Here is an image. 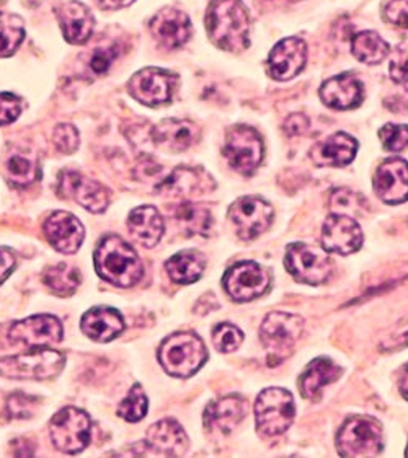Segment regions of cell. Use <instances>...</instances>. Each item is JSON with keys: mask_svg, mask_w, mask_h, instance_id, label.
I'll list each match as a JSON object with an SVG mask.
<instances>
[{"mask_svg": "<svg viewBox=\"0 0 408 458\" xmlns=\"http://www.w3.org/2000/svg\"><path fill=\"white\" fill-rule=\"evenodd\" d=\"M206 30L224 51L241 53L251 45V17L242 0H213L206 13Z\"/></svg>", "mask_w": 408, "mask_h": 458, "instance_id": "cell-1", "label": "cell"}, {"mask_svg": "<svg viewBox=\"0 0 408 458\" xmlns=\"http://www.w3.org/2000/svg\"><path fill=\"white\" fill-rule=\"evenodd\" d=\"M93 261L97 275L123 289L138 284L144 275V265L138 253L115 233H108L98 242Z\"/></svg>", "mask_w": 408, "mask_h": 458, "instance_id": "cell-2", "label": "cell"}, {"mask_svg": "<svg viewBox=\"0 0 408 458\" xmlns=\"http://www.w3.org/2000/svg\"><path fill=\"white\" fill-rule=\"evenodd\" d=\"M158 362L168 376L188 378L208 360L201 338L191 331H180L164 339L157 352Z\"/></svg>", "mask_w": 408, "mask_h": 458, "instance_id": "cell-3", "label": "cell"}, {"mask_svg": "<svg viewBox=\"0 0 408 458\" xmlns=\"http://www.w3.org/2000/svg\"><path fill=\"white\" fill-rule=\"evenodd\" d=\"M302 330L304 320L296 313H269L260 328V339L268 352L269 367H276L288 358Z\"/></svg>", "mask_w": 408, "mask_h": 458, "instance_id": "cell-4", "label": "cell"}, {"mask_svg": "<svg viewBox=\"0 0 408 458\" xmlns=\"http://www.w3.org/2000/svg\"><path fill=\"white\" fill-rule=\"evenodd\" d=\"M336 449L342 457H378L384 449L379 422L370 416L348 418L336 436Z\"/></svg>", "mask_w": 408, "mask_h": 458, "instance_id": "cell-5", "label": "cell"}, {"mask_svg": "<svg viewBox=\"0 0 408 458\" xmlns=\"http://www.w3.org/2000/svg\"><path fill=\"white\" fill-rule=\"evenodd\" d=\"M296 416L294 398L285 388L263 390L255 403L257 429L265 437H276L288 431Z\"/></svg>", "mask_w": 408, "mask_h": 458, "instance_id": "cell-6", "label": "cell"}, {"mask_svg": "<svg viewBox=\"0 0 408 458\" xmlns=\"http://www.w3.org/2000/svg\"><path fill=\"white\" fill-rule=\"evenodd\" d=\"M65 358L53 349H33L19 356L0 359V376L13 380H47L56 377Z\"/></svg>", "mask_w": 408, "mask_h": 458, "instance_id": "cell-7", "label": "cell"}, {"mask_svg": "<svg viewBox=\"0 0 408 458\" xmlns=\"http://www.w3.org/2000/svg\"><path fill=\"white\" fill-rule=\"evenodd\" d=\"M53 445L63 454L75 455L87 449L92 439V421L87 412L67 406L55 414L49 422Z\"/></svg>", "mask_w": 408, "mask_h": 458, "instance_id": "cell-8", "label": "cell"}, {"mask_svg": "<svg viewBox=\"0 0 408 458\" xmlns=\"http://www.w3.org/2000/svg\"><path fill=\"white\" fill-rule=\"evenodd\" d=\"M285 266L289 275L301 284L319 285L332 275V261L327 251L306 243H291L286 250Z\"/></svg>", "mask_w": 408, "mask_h": 458, "instance_id": "cell-9", "label": "cell"}, {"mask_svg": "<svg viewBox=\"0 0 408 458\" xmlns=\"http://www.w3.org/2000/svg\"><path fill=\"white\" fill-rule=\"evenodd\" d=\"M263 152V139L255 129L239 124L227 131L224 156L239 174H253L260 166Z\"/></svg>", "mask_w": 408, "mask_h": 458, "instance_id": "cell-10", "label": "cell"}, {"mask_svg": "<svg viewBox=\"0 0 408 458\" xmlns=\"http://www.w3.org/2000/svg\"><path fill=\"white\" fill-rule=\"evenodd\" d=\"M224 289L235 302H249L268 291V271L255 261H239L224 276Z\"/></svg>", "mask_w": 408, "mask_h": 458, "instance_id": "cell-11", "label": "cell"}, {"mask_svg": "<svg viewBox=\"0 0 408 458\" xmlns=\"http://www.w3.org/2000/svg\"><path fill=\"white\" fill-rule=\"evenodd\" d=\"M275 217V211L268 202L257 196H243L234 202L229 209V219L235 233L242 240H255L267 232Z\"/></svg>", "mask_w": 408, "mask_h": 458, "instance_id": "cell-12", "label": "cell"}, {"mask_svg": "<svg viewBox=\"0 0 408 458\" xmlns=\"http://www.w3.org/2000/svg\"><path fill=\"white\" fill-rule=\"evenodd\" d=\"M57 193L65 199H74L93 214H102L110 204V193L103 184L71 170L59 174Z\"/></svg>", "mask_w": 408, "mask_h": 458, "instance_id": "cell-13", "label": "cell"}, {"mask_svg": "<svg viewBox=\"0 0 408 458\" xmlns=\"http://www.w3.org/2000/svg\"><path fill=\"white\" fill-rule=\"evenodd\" d=\"M175 83L174 73L157 67H146L131 77L128 89L131 95L142 105L158 106L172 100Z\"/></svg>", "mask_w": 408, "mask_h": 458, "instance_id": "cell-14", "label": "cell"}, {"mask_svg": "<svg viewBox=\"0 0 408 458\" xmlns=\"http://www.w3.org/2000/svg\"><path fill=\"white\" fill-rule=\"evenodd\" d=\"M64 328L55 315H35L25 320L15 321L9 330L12 343L29 348L51 346L63 341Z\"/></svg>", "mask_w": 408, "mask_h": 458, "instance_id": "cell-15", "label": "cell"}, {"mask_svg": "<svg viewBox=\"0 0 408 458\" xmlns=\"http://www.w3.org/2000/svg\"><path fill=\"white\" fill-rule=\"evenodd\" d=\"M322 245L328 253L352 255L361 248V227L350 216L334 214L327 217L322 227Z\"/></svg>", "mask_w": 408, "mask_h": 458, "instance_id": "cell-16", "label": "cell"}, {"mask_svg": "<svg viewBox=\"0 0 408 458\" xmlns=\"http://www.w3.org/2000/svg\"><path fill=\"white\" fill-rule=\"evenodd\" d=\"M374 191L386 204H402L407 201V162L400 157L384 160L374 174Z\"/></svg>", "mask_w": 408, "mask_h": 458, "instance_id": "cell-17", "label": "cell"}, {"mask_svg": "<svg viewBox=\"0 0 408 458\" xmlns=\"http://www.w3.org/2000/svg\"><path fill=\"white\" fill-rule=\"evenodd\" d=\"M45 235L47 242L56 248L59 253L74 255L82 247L85 229L82 222L72 214L64 211L53 212L45 222Z\"/></svg>", "mask_w": 408, "mask_h": 458, "instance_id": "cell-18", "label": "cell"}, {"mask_svg": "<svg viewBox=\"0 0 408 458\" xmlns=\"http://www.w3.org/2000/svg\"><path fill=\"white\" fill-rule=\"evenodd\" d=\"M146 452L164 457H182L188 452L190 440L175 420H162L152 424L146 434Z\"/></svg>", "mask_w": 408, "mask_h": 458, "instance_id": "cell-19", "label": "cell"}, {"mask_svg": "<svg viewBox=\"0 0 408 458\" xmlns=\"http://www.w3.org/2000/svg\"><path fill=\"white\" fill-rule=\"evenodd\" d=\"M306 59V43L301 38L281 39L269 53V73L279 82L291 81L304 69Z\"/></svg>", "mask_w": 408, "mask_h": 458, "instance_id": "cell-20", "label": "cell"}, {"mask_svg": "<svg viewBox=\"0 0 408 458\" xmlns=\"http://www.w3.org/2000/svg\"><path fill=\"white\" fill-rule=\"evenodd\" d=\"M249 412V403L239 394H229L216 400L204 410V426L211 432L221 436L231 432L243 421Z\"/></svg>", "mask_w": 408, "mask_h": 458, "instance_id": "cell-21", "label": "cell"}, {"mask_svg": "<svg viewBox=\"0 0 408 458\" xmlns=\"http://www.w3.org/2000/svg\"><path fill=\"white\" fill-rule=\"evenodd\" d=\"M150 33L158 45L167 49H176L185 45L191 37V23L182 10L166 7L150 20Z\"/></svg>", "mask_w": 408, "mask_h": 458, "instance_id": "cell-22", "label": "cell"}, {"mask_svg": "<svg viewBox=\"0 0 408 458\" xmlns=\"http://www.w3.org/2000/svg\"><path fill=\"white\" fill-rule=\"evenodd\" d=\"M57 19L67 43L85 45L92 37L95 20L92 12L82 2L69 0L59 5Z\"/></svg>", "mask_w": 408, "mask_h": 458, "instance_id": "cell-23", "label": "cell"}, {"mask_svg": "<svg viewBox=\"0 0 408 458\" xmlns=\"http://www.w3.org/2000/svg\"><path fill=\"white\" fill-rule=\"evenodd\" d=\"M320 98L327 106L334 110H353L361 105L364 93L360 81H356L350 73L335 75L322 83Z\"/></svg>", "mask_w": 408, "mask_h": 458, "instance_id": "cell-24", "label": "cell"}, {"mask_svg": "<svg viewBox=\"0 0 408 458\" xmlns=\"http://www.w3.org/2000/svg\"><path fill=\"white\" fill-rule=\"evenodd\" d=\"M358 152V142L344 132H336L312 147L310 157L319 166H344L352 164Z\"/></svg>", "mask_w": 408, "mask_h": 458, "instance_id": "cell-25", "label": "cell"}, {"mask_svg": "<svg viewBox=\"0 0 408 458\" xmlns=\"http://www.w3.org/2000/svg\"><path fill=\"white\" fill-rule=\"evenodd\" d=\"M81 328L85 336L93 341L108 343L123 333L124 318L118 310L110 307H95L82 317Z\"/></svg>", "mask_w": 408, "mask_h": 458, "instance_id": "cell-26", "label": "cell"}, {"mask_svg": "<svg viewBox=\"0 0 408 458\" xmlns=\"http://www.w3.org/2000/svg\"><path fill=\"white\" fill-rule=\"evenodd\" d=\"M200 131L191 121L166 120L156 126L152 139L166 152H185L195 144Z\"/></svg>", "mask_w": 408, "mask_h": 458, "instance_id": "cell-27", "label": "cell"}, {"mask_svg": "<svg viewBox=\"0 0 408 458\" xmlns=\"http://www.w3.org/2000/svg\"><path fill=\"white\" fill-rule=\"evenodd\" d=\"M128 229L142 247H156L164 235V219L154 206H140L131 211Z\"/></svg>", "mask_w": 408, "mask_h": 458, "instance_id": "cell-28", "label": "cell"}, {"mask_svg": "<svg viewBox=\"0 0 408 458\" xmlns=\"http://www.w3.org/2000/svg\"><path fill=\"white\" fill-rule=\"evenodd\" d=\"M342 376V369L334 360L319 358L307 366L304 374L299 378L301 394L307 400H317L325 386L334 384Z\"/></svg>", "mask_w": 408, "mask_h": 458, "instance_id": "cell-29", "label": "cell"}, {"mask_svg": "<svg viewBox=\"0 0 408 458\" xmlns=\"http://www.w3.org/2000/svg\"><path fill=\"white\" fill-rule=\"evenodd\" d=\"M206 258L196 250L180 251L166 263L170 279L176 284H193L203 275Z\"/></svg>", "mask_w": 408, "mask_h": 458, "instance_id": "cell-30", "label": "cell"}, {"mask_svg": "<svg viewBox=\"0 0 408 458\" xmlns=\"http://www.w3.org/2000/svg\"><path fill=\"white\" fill-rule=\"evenodd\" d=\"M175 219L188 237H208L213 229V214L195 202H182L175 209Z\"/></svg>", "mask_w": 408, "mask_h": 458, "instance_id": "cell-31", "label": "cell"}, {"mask_svg": "<svg viewBox=\"0 0 408 458\" xmlns=\"http://www.w3.org/2000/svg\"><path fill=\"white\" fill-rule=\"evenodd\" d=\"M168 191L176 194L201 193L214 190V182L211 176L204 172H196L193 168H176L174 174L168 176L164 183Z\"/></svg>", "mask_w": 408, "mask_h": 458, "instance_id": "cell-32", "label": "cell"}, {"mask_svg": "<svg viewBox=\"0 0 408 458\" xmlns=\"http://www.w3.org/2000/svg\"><path fill=\"white\" fill-rule=\"evenodd\" d=\"M352 51L364 64H379L389 55L390 47L376 31H361L353 38Z\"/></svg>", "mask_w": 408, "mask_h": 458, "instance_id": "cell-33", "label": "cell"}, {"mask_svg": "<svg viewBox=\"0 0 408 458\" xmlns=\"http://www.w3.org/2000/svg\"><path fill=\"white\" fill-rule=\"evenodd\" d=\"M43 281L51 293H56L59 297H69L77 291L82 277H81V271L74 266L59 263L47 267L43 276Z\"/></svg>", "mask_w": 408, "mask_h": 458, "instance_id": "cell-34", "label": "cell"}, {"mask_svg": "<svg viewBox=\"0 0 408 458\" xmlns=\"http://www.w3.org/2000/svg\"><path fill=\"white\" fill-rule=\"evenodd\" d=\"M25 38V23L19 15L0 12V57L12 55Z\"/></svg>", "mask_w": 408, "mask_h": 458, "instance_id": "cell-35", "label": "cell"}, {"mask_svg": "<svg viewBox=\"0 0 408 458\" xmlns=\"http://www.w3.org/2000/svg\"><path fill=\"white\" fill-rule=\"evenodd\" d=\"M5 172H7L10 183L17 188H27L30 184L35 183L41 176L37 160L31 157L21 156V154L10 157Z\"/></svg>", "mask_w": 408, "mask_h": 458, "instance_id": "cell-36", "label": "cell"}, {"mask_svg": "<svg viewBox=\"0 0 408 458\" xmlns=\"http://www.w3.org/2000/svg\"><path fill=\"white\" fill-rule=\"evenodd\" d=\"M118 414L128 422H140L148 414V396L142 386H134L131 388L118 406Z\"/></svg>", "mask_w": 408, "mask_h": 458, "instance_id": "cell-37", "label": "cell"}, {"mask_svg": "<svg viewBox=\"0 0 408 458\" xmlns=\"http://www.w3.org/2000/svg\"><path fill=\"white\" fill-rule=\"evenodd\" d=\"M330 209L335 214H342V216H358L361 214L366 201L362 198L361 194L354 193L352 190H335L334 193L330 194Z\"/></svg>", "mask_w": 408, "mask_h": 458, "instance_id": "cell-38", "label": "cell"}, {"mask_svg": "<svg viewBox=\"0 0 408 458\" xmlns=\"http://www.w3.org/2000/svg\"><path fill=\"white\" fill-rule=\"evenodd\" d=\"M242 341L243 333L231 323H219L214 327L213 344L219 352H234L241 348Z\"/></svg>", "mask_w": 408, "mask_h": 458, "instance_id": "cell-39", "label": "cell"}, {"mask_svg": "<svg viewBox=\"0 0 408 458\" xmlns=\"http://www.w3.org/2000/svg\"><path fill=\"white\" fill-rule=\"evenodd\" d=\"M382 146L389 152H400L408 146V126L405 124H386L379 131Z\"/></svg>", "mask_w": 408, "mask_h": 458, "instance_id": "cell-40", "label": "cell"}, {"mask_svg": "<svg viewBox=\"0 0 408 458\" xmlns=\"http://www.w3.org/2000/svg\"><path fill=\"white\" fill-rule=\"evenodd\" d=\"M53 142L61 154H74L81 144V136L72 124L63 123L53 131Z\"/></svg>", "mask_w": 408, "mask_h": 458, "instance_id": "cell-41", "label": "cell"}, {"mask_svg": "<svg viewBox=\"0 0 408 458\" xmlns=\"http://www.w3.org/2000/svg\"><path fill=\"white\" fill-rule=\"evenodd\" d=\"M21 113V103L13 93H0V126L17 120Z\"/></svg>", "mask_w": 408, "mask_h": 458, "instance_id": "cell-42", "label": "cell"}, {"mask_svg": "<svg viewBox=\"0 0 408 458\" xmlns=\"http://www.w3.org/2000/svg\"><path fill=\"white\" fill-rule=\"evenodd\" d=\"M384 19L397 28H408V0H389L384 7Z\"/></svg>", "mask_w": 408, "mask_h": 458, "instance_id": "cell-43", "label": "cell"}, {"mask_svg": "<svg viewBox=\"0 0 408 458\" xmlns=\"http://www.w3.org/2000/svg\"><path fill=\"white\" fill-rule=\"evenodd\" d=\"M35 404H37L35 398L23 394H15L10 396L7 408H9V412L13 418L25 420V418H30L33 414Z\"/></svg>", "mask_w": 408, "mask_h": 458, "instance_id": "cell-44", "label": "cell"}, {"mask_svg": "<svg viewBox=\"0 0 408 458\" xmlns=\"http://www.w3.org/2000/svg\"><path fill=\"white\" fill-rule=\"evenodd\" d=\"M390 77L395 83L408 82V49L407 47H399L390 61L389 67Z\"/></svg>", "mask_w": 408, "mask_h": 458, "instance_id": "cell-45", "label": "cell"}, {"mask_svg": "<svg viewBox=\"0 0 408 458\" xmlns=\"http://www.w3.org/2000/svg\"><path fill=\"white\" fill-rule=\"evenodd\" d=\"M115 57H116V49H115V47L97 49V51H93L89 67H90V71L100 75V73H105L110 69V65L113 64Z\"/></svg>", "mask_w": 408, "mask_h": 458, "instance_id": "cell-46", "label": "cell"}, {"mask_svg": "<svg viewBox=\"0 0 408 458\" xmlns=\"http://www.w3.org/2000/svg\"><path fill=\"white\" fill-rule=\"evenodd\" d=\"M408 348V323L405 328L399 327L394 333H390L387 339L380 344L382 351H397V349Z\"/></svg>", "mask_w": 408, "mask_h": 458, "instance_id": "cell-47", "label": "cell"}, {"mask_svg": "<svg viewBox=\"0 0 408 458\" xmlns=\"http://www.w3.org/2000/svg\"><path fill=\"white\" fill-rule=\"evenodd\" d=\"M283 128L286 131L288 136H301L309 129V120L304 114H291L288 120L285 121Z\"/></svg>", "mask_w": 408, "mask_h": 458, "instance_id": "cell-48", "label": "cell"}, {"mask_svg": "<svg viewBox=\"0 0 408 458\" xmlns=\"http://www.w3.org/2000/svg\"><path fill=\"white\" fill-rule=\"evenodd\" d=\"M15 265H17V259L13 251L9 248L0 247V284L12 275Z\"/></svg>", "mask_w": 408, "mask_h": 458, "instance_id": "cell-49", "label": "cell"}, {"mask_svg": "<svg viewBox=\"0 0 408 458\" xmlns=\"http://www.w3.org/2000/svg\"><path fill=\"white\" fill-rule=\"evenodd\" d=\"M98 5L105 10H118L128 7L134 0H97Z\"/></svg>", "mask_w": 408, "mask_h": 458, "instance_id": "cell-50", "label": "cell"}, {"mask_svg": "<svg viewBox=\"0 0 408 458\" xmlns=\"http://www.w3.org/2000/svg\"><path fill=\"white\" fill-rule=\"evenodd\" d=\"M400 394L408 402V364L404 370V376L400 378Z\"/></svg>", "mask_w": 408, "mask_h": 458, "instance_id": "cell-51", "label": "cell"}, {"mask_svg": "<svg viewBox=\"0 0 408 458\" xmlns=\"http://www.w3.org/2000/svg\"><path fill=\"white\" fill-rule=\"evenodd\" d=\"M405 455H407V457H408V445H407V449H405Z\"/></svg>", "mask_w": 408, "mask_h": 458, "instance_id": "cell-52", "label": "cell"}]
</instances>
